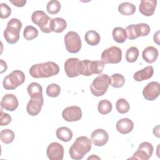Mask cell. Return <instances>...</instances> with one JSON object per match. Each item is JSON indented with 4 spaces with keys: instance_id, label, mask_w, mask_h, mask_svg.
Listing matches in <instances>:
<instances>
[{
    "instance_id": "4",
    "label": "cell",
    "mask_w": 160,
    "mask_h": 160,
    "mask_svg": "<svg viewBox=\"0 0 160 160\" xmlns=\"http://www.w3.org/2000/svg\"><path fill=\"white\" fill-rule=\"evenodd\" d=\"M110 85V77L106 74L97 76L90 85V91L92 95L99 97L104 95Z\"/></svg>"
},
{
    "instance_id": "18",
    "label": "cell",
    "mask_w": 160,
    "mask_h": 160,
    "mask_svg": "<svg viewBox=\"0 0 160 160\" xmlns=\"http://www.w3.org/2000/svg\"><path fill=\"white\" fill-rule=\"evenodd\" d=\"M156 5V0H141L139 6V12L145 16H151L154 13Z\"/></svg>"
},
{
    "instance_id": "22",
    "label": "cell",
    "mask_w": 160,
    "mask_h": 160,
    "mask_svg": "<svg viewBox=\"0 0 160 160\" xmlns=\"http://www.w3.org/2000/svg\"><path fill=\"white\" fill-rule=\"evenodd\" d=\"M50 26L52 32L59 33L65 30L67 27V22L63 18H55L51 19Z\"/></svg>"
},
{
    "instance_id": "20",
    "label": "cell",
    "mask_w": 160,
    "mask_h": 160,
    "mask_svg": "<svg viewBox=\"0 0 160 160\" xmlns=\"http://www.w3.org/2000/svg\"><path fill=\"white\" fill-rule=\"evenodd\" d=\"M158 50L152 46L146 47L142 52V57L143 59L148 64H152L155 62L158 59Z\"/></svg>"
},
{
    "instance_id": "12",
    "label": "cell",
    "mask_w": 160,
    "mask_h": 160,
    "mask_svg": "<svg viewBox=\"0 0 160 160\" xmlns=\"http://www.w3.org/2000/svg\"><path fill=\"white\" fill-rule=\"evenodd\" d=\"M64 148L57 142H53L49 144L46 149V154L50 160H62L64 157Z\"/></svg>"
},
{
    "instance_id": "35",
    "label": "cell",
    "mask_w": 160,
    "mask_h": 160,
    "mask_svg": "<svg viewBox=\"0 0 160 160\" xmlns=\"http://www.w3.org/2000/svg\"><path fill=\"white\" fill-rule=\"evenodd\" d=\"M46 94L49 97L51 98H56L58 97L61 92V88L60 86L55 83L50 84L46 88Z\"/></svg>"
},
{
    "instance_id": "7",
    "label": "cell",
    "mask_w": 160,
    "mask_h": 160,
    "mask_svg": "<svg viewBox=\"0 0 160 160\" xmlns=\"http://www.w3.org/2000/svg\"><path fill=\"white\" fill-rule=\"evenodd\" d=\"M31 20L34 24L39 27L42 32L44 33L52 32L50 26L51 18L44 11L41 10L34 11L31 16Z\"/></svg>"
},
{
    "instance_id": "6",
    "label": "cell",
    "mask_w": 160,
    "mask_h": 160,
    "mask_svg": "<svg viewBox=\"0 0 160 160\" xmlns=\"http://www.w3.org/2000/svg\"><path fill=\"white\" fill-rule=\"evenodd\" d=\"M125 30L127 38L130 40H133L139 37L148 36L150 32L151 28L148 24L142 22L129 25L126 27Z\"/></svg>"
},
{
    "instance_id": "24",
    "label": "cell",
    "mask_w": 160,
    "mask_h": 160,
    "mask_svg": "<svg viewBox=\"0 0 160 160\" xmlns=\"http://www.w3.org/2000/svg\"><path fill=\"white\" fill-rule=\"evenodd\" d=\"M27 91L31 98H39L42 97V88L39 83L33 82L29 84Z\"/></svg>"
},
{
    "instance_id": "33",
    "label": "cell",
    "mask_w": 160,
    "mask_h": 160,
    "mask_svg": "<svg viewBox=\"0 0 160 160\" xmlns=\"http://www.w3.org/2000/svg\"><path fill=\"white\" fill-rule=\"evenodd\" d=\"M116 108L120 114H125L129 111L130 106L125 99L120 98L116 102Z\"/></svg>"
},
{
    "instance_id": "29",
    "label": "cell",
    "mask_w": 160,
    "mask_h": 160,
    "mask_svg": "<svg viewBox=\"0 0 160 160\" xmlns=\"http://www.w3.org/2000/svg\"><path fill=\"white\" fill-rule=\"evenodd\" d=\"M14 132L9 129H3L0 132V139L4 144H11L14 141Z\"/></svg>"
},
{
    "instance_id": "2",
    "label": "cell",
    "mask_w": 160,
    "mask_h": 160,
    "mask_svg": "<svg viewBox=\"0 0 160 160\" xmlns=\"http://www.w3.org/2000/svg\"><path fill=\"white\" fill-rule=\"evenodd\" d=\"M91 149V140L86 136H79L71 146L69 153L71 159L79 160L82 159Z\"/></svg>"
},
{
    "instance_id": "15",
    "label": "cell",
    "mask_w": 160,
    "mask_h": 160,
    "mask_svg": "<svg viewBox=\"0 0 160 160\" xmlns=\"http://www.w3.org/2000/svg\"><path fill=\"white\" fill-rule=\"evenodd\" d=\"M109 139L108 133L102 129H97L92 131L91 135V140L92 144L96 146L105 145Z\"/></svg>"
},
{
    "instance_id": "44",
    "label": "cell",
    "mask_w": 160,
    "mask_h": 160,
    "mask_svg": "<svg viewBox=\"0 0 160 160\" xmlns=\"http://www.w3.org/2000/svg\"><path fill=\"white\" fill-rule=\"evenodd\" d=\"M100 159V158H99L98 156H95L94 154H92L91 156H89L88 159Z\"/></svg>"
},
{
    "instance_id": "9",
    "label": "cell",
    "mask_w": 160,
    "mask_h": 160,
    "mask_svg": "<svg viewBox=\"0 0 160 160\" xmlns=\"http://www.w3.org/2000/svg\"><path fill=\"white\" fill-rule=\"evenodd\" d=\"M101 61L104 64H117L122 59V51L117 46H111L101 54Z\"/></svg>"
},
{
    "instance_id": "13",
    "label": "cell",
    "mask_w": 160,
    "mask_h": 160,
    "mask_svg": "<svg viewBox=\"0 0 160 160\" xmlns=\"http://www.w3.org/2000/svg\"><path fill=\"white\" fill-rule=\"evenodd\" d=\"M159 86V83L157 81L149 82L142 90V95L144 98L148 101L155 100L160 94Z\"/></svg>"
},
{
    "instance_id": "41",
    "label": "cell",
    "mask_w": 160,
    "mask_h": 160,
    "mask_svg": "<svg viewBox=\"0 0 160 160\" xmlns=\"http://www.w3.org/2000/svg\"><path fill=\"white\" fill-rule=\"evenodd\" d=\"M8 66H7V64L5 61H4V60L1 59V73L4 72V71H6L7 70Z\"/></svg>"
},
{
    "instance_id": "32",
    "label": "cell",
    "mask_w": 160,
    "mask_h": 160,
    "mask_svg": "<svg viewBox=\"0 0 160 160\" xmlns=\"http://www.w3.org/2000/svg\"><path fill=\"white\" fill-rule=\"evenodd\" d=\"M139 54V52L136 47H130L126 52V60L128 62H134L137 60Z\"/></svg>"
},
{
    "instance_id": "37",
    "label": "cell",
    "mask_w": 160,
    "mask_h": 160,
    "mask_svg": "<svg viewBox=\"0 0 160 160\" xmlns=\"http://www.w3.org/2000/svg\"><path fill=\"white\" fill-rule=\"evenodd\" d=\"M91 61L88 59H84L81 61L82 63V71L81 74L85 76H89L92 75L91 71Z\"/></svg>"
},
{
    "instance_id": "39",
    "label": "cell",
    "mask_w": 160,
    "mask_h": 160,
    "mask_svg": "<svg viewBox=\"0 0 160 160\" xmlns=\"http://www.w3.org/2000/svg\"><path fill=\"white\" fill-rule=\"evenodd\" d=\"M2 108H1L0 114V124L1 126H7L11 122V116L8 114L2 112Z\"/></svg>"
},
{
    "instance_id": "38",
    "label": "cell",
    "mask_w": 160,
    "mask_h": 160,
    "mask_svg": "<svg viewBox=\"0 0 160 160\" xmlns=\"http://www.w3.org/2000/svg\"><path fill=\"white\" fill-rule=\"evenodd\" d=\"M1 19L8 18L11 14V8L6 3H1Z\"/></svg>"
},
{
    "instance_id": "30",
    "label": "cell",
    "mask_w": 160,
    "mask_h": 160,
    "mask_svg": "<svg viewBox=\"0 0 160 160\" xmlns=\"http://www.w3.org/2000/svg\"><path fill=\"white\" fill-rule=\"evenodd\" d=\"M112 109V105L111 101L108 99L101 100L98 105V112L101 114H107L109 113Z\"/></svg>"
},
{
    "instance_id": "26",
    "label": "cell",
    "mask_w": 160,
    "mask_h": 160,
    "mask_svg": "<svg viewBox=\"0 0 160 160\" xmlns=\"http://www.w3.org/2000/svg\"><path fill=\"white\" fill-rule=\"evenodd\" d=\"M136 6L131 2H124L118 6V11L122 15L130 16L136 12Z\"/></svg>"
},
{
    "instance_id": "43",
    "label": "cell",
    "mask_w": 160,
    "mask_h": 160,
    "mask_svg": "<svg viewBox=\"0 0 160 160\" xmlns=\"http://www.w3.org/2000/svg\"><path fill=\"white\" fill-rule=\"evenodd\" d=\"M159 31H158L156 33H154V36H153V39H154V42H156L158 45H159Z\"/></svg>"
},
{
    "instance_id": "14",
    "label": "cell",
    "mask_w": 160,
    "mask_h": 160,
    "mask_svg": "<svg viewBox=\"0 0 160 160\" xmlns=\"http://www.w3.org/2000/svg\"><path fill=\"white\" fill-rule=\"evenodd\" d=\"M62 116L67 122L78 121L82 118V111L77 106H68L62 111Z\"/></svg>"
},
{
    "instance_id": "21",
    "label": "cell",
    "mask_w": 160,
    "mask_h": 160,
    "mask_svg": "<svg viewBox=\"0 0 160 160\" xmlns=\"http://www.w3.org/2000/svg\"><path fill=\"white\" fill-rule=\"evenodd\" d=\"M154 73V69L152 66H148L141 70L136 72L133 75V78L136 81L140 82L150 79Z\"/></svg>"
},
{
    "instance_id": "28",
    "label": "cell",
    "mask_w": 160,
    "mask_h": 160,
    "mask_svg": "<svg viewBox=\"0 0 160 160\" xmlns=\"http://www.w3.org/2000/svg\"><path fill=\"white\" fill-rule=\"evenodd\" d=\"M125 83V78L123 75L116 73L110 77V85L115 88H120Z\"/></svg>"
},
{
    "instance_id": "8",
    "label": "cell",
    "mask_w": 160,
    "mask_h": 160,
    "mask_svg": "<svg viewBox=\"0 0 160 160\" xmlns=\"http://www.w3.org/2000/svg\"><path fill=\"white\" fill-rule=\"evenodd\" d=\"M66 50L70 53H77L81 49L82 44L80 36L74 31H69L64 38Z\"/></svg>"
},
{
    "instance_id": "31",
    "label": "cell",
    "mask_w": 160,
    "mask_h": 160,
    "mask_svg": "<svg viewBox=\"0 0 160 160\" xmlns=\"http://www.w3.org/2000/svg\"><path fill=\"white\" fill-rule=\"evenodd\" d=\"M38 36V29L32 26H26L23 31V36L26 40L31 41Z\"/></svg>"
},
{
    "instance_id": "19",
    "label": "cell",
    "mask_w": 160,
    "mask_h": 160,
    "mask_svg": "<svg viewBox=\"0 0 160 160\" xmlns=\"http://www.w3.org/2000/svg\"><path fill=\"white\" fill-rule=\"evenodd\" d=\"M134 128V123L129 118H122L118 121L116 124V130L122 134H126L132 131Z\"/></svg>"
},
{
    "instance_id": "16",
    "label": "cell",
    "mask_w": 160,
    "mask_h": 160,
    "mask_svg": "<svg viewBox=\"0 0 160 160\" xmlns=\"http://www.w3.org/2000/svg\"><path fill=\"white\" fill-rule=\"evenodd\" d=\"M18 104V98L13 94H5L1 101V108L8 111H15L17 109Z\"/></svg>"
},
{
    "instance_id": "27",
    "label": "cell",
    "mask_w": 160,
    "mask_h": 160,
    "mask_svg": "<svg viewBox=\"0 0 160 160\" xmlns=\"http://www.w3.org/2000/svg\"><path fill=\"white\" fill-rule=\"evenodd\" d=\"M112 35L114 40L118 43H123L127 39L125 29L121 27H116L113 29Z\"/></svg>"
},
{
    "instance_id": "40",
    "label": "cell",
    "mask_w": 160,
    "mask_h": 160,
    "mask_svg": "<svg viewBox=\"0 0 160 160\" xmlns=\"http://www.w3.org/2000/svg\"><path fill=\"white\" fill-rule=\"evenodd\" d=\"M10 2L14 4L15 6L16 7H23L25 4L26 3V0H16V1H10Z\"/></svg>"
},
{
    "instance_id": "3",
    "label": "cell",
    "mask_w": 160,
    "mask_h": 160,
    "mask_svg": "<svg viewBox=\"0 0 160 160\" xmlns=\"http://www.w3.org/2000/svg\"><path fill=\"white\" fill-rule=\"evenodd\" d=\"M22 26L21 21L17 18H12L9 21L4 31V38L6 42L11 44L16 43L19 39Z\"/></svg>"
},
{
    "instance_id": "42",
    "label": "cell",
    "mask_w": 160,
    "mask_h": 160,
    "mask_svg": "<svg viewBox=\"0 0 160 160\" xmlns=\"http://www.w3.org/2000/svg\"><path fill=\"white\" fill-rule=\"evenodd\" d=\"M153 134L157 138H159V125L156 126L153 129Z\"/></svg>"
},
{
    "instance_id": "10",
    "label": "cell",
    "mask_w": 160,
    "mask_h": 160,
    "mask_svg": "<svg viewBox=\"0 0 160 160\" xmlns=\"http://www.w3.org/2000/svg\"><path fill=\"white\" fill-rule=\"evenodd\" d=\"M64 71L69 78L77 77L81 74L82 63L78 58H70L64 62Z\"/></svg>"
},
{
    "instance_id": "1",
    "label": "cell",
    "mask_w": 160,
    "mask_h": 160,
    "mask_svg": "<svg viewBox=\"0 0 160 160\" xmlns=\"http://www.w3.org/2000/svg\"><path fill=\"white\" fill-rule=\"evenodd\" d=\"M59 72V66L52 61L36 64L29 69V74L34 78H49L57 75Z\"/></svg>"
},
{
    "instance_id": "17",
    "label": "cell",
    "mask_w": 160,
    "mask_h": 160,
    "mask_svg": "<svg viewBox=\"0 0 160 160\" xmlns=\"http://www.w3.org/2000/svg\"><path fill=\"white\" fill-rule=\"evenodd\" d=\"M43 104V96L39 98H31L26 106L27 112L31 116L38 115L41 112Z\"/></svg>"
},
{
    "instance_id": "5",
    "label": "cell",
    "mask_w": 160,
    "mask_h": 160,
    "mask_svg": "<svg viewBox=\"0 0 160 160\" xmlns=\"http://www.w3.org/2000/svg\"><path fill=\"white\" fill-rule=\"evenodd\" d=\"M24 81V72L20 70H14L4 78L2 86L6 90H13L23 84Z\"/></svg>"
},
{
    "instance_id": "25",
    "label": "cell",
    "mask_w": 160,
    "mask_h": 160,
    "mask_svg": "<svg viewBox=\"0 0 160 160\" xmlns=\"http://www.w3.org/2000/svg\"><path fill=\"white\" fill-rule=\"evenodd\" d=\"M86 42L90 46L98 45L101 40V37L99 33L94 30H90L86 32L84 36Z\"/></svg>"
},
{
    "instance_id": "23",
    "label": "cell",
    "mask_w": 160,
    "mask_h": 160,
    "mask_svg": "<svg viewBox=\"0 0 160 160\" xmlns=\"http://www.w3.org/2000/svg\"><path fill=\"white\" fill-rule=\"evenodd\" d=\"M56 134L58 139L63 142H68L71 141L73 136L72 131L66 126H62L58 128Z\"/></svg>"
},
{
    "instance_id": "34",
    "label": "cell",
    "mask_w": 160,
    "mask_h": 160,
    "mask_svg": "<svg viewBox=\"0 0 160 160\" xmlns=\"http://www.w3.org/2000/svg\"><path fill=\"white\" fill-rule=\"evenodd\" d=\"M61 9V4L57 0L49 1L46 5V10L50 14H56Z\"/></svg>"
},
{
    "instance_id": "36",
    "label": "cell",
    "mask_w": 160,
    "mask_h": 160,
    "mask_svg": "<svg viewBox=\"0 0 160 160\" xmlns=\"http://www.w3.org/2000/svg\"><path fill=\"white\" fill-rule=\"evenodd\" d=\"M104 63L102 61H91V71L92 74H100L104 69Z\"/></svg>"
},
{
    "instance_id": "11",
    "label": "cell",
    "mask_w": 160,
    "mask_h": 160,
    "mask_svg": "<svg viewBox=\"0 0 160 160\" xmlns=\"http://www.w3.org/2000/svg\"><path fill=\"white\" fill-rule=\"evenodd\" d=\"M153 150L154 148L152 144L149 142H143L139 144L137 151L129 159L148 160L151 157Z\"/></svg>"
}]
</instances>
